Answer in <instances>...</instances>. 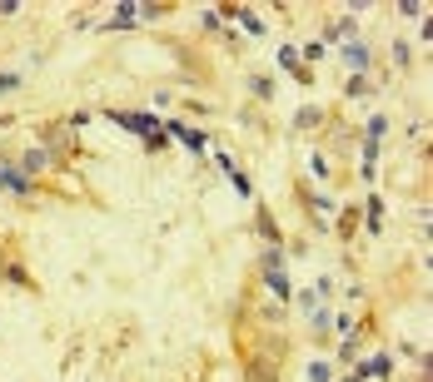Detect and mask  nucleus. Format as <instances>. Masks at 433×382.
Masks as SVG:
<instances>
[{"label":"nucleus","instance_id":"f257e3e1","mask_svg":"<svg viewBox=\"0 0 433 382\" xmlns=\"http://www.w3.org/2000/svg\"><path fill=\"white\" fill-rule=\"evenodd\" d=\"M164 134H170V139H179L190 154H204V150H210V134H204V130H195V124H179V119H170V124H164Z\"/></svg>","mask_w":433,"mask_h":382},{"label":"nucleus","instance_id":"f03ea898","mask_svg":"<svg viewBox=\"0 0 433 382\" xmlns=\"http://www.w3.org/2000/svg\"><path fill=\"white\" fill-rule=\"evenodd\" d=\"M0 189H10V194L30 199V194H35V179H25V174L15 169V159H5V164H0Z\"/></svg>","mask_w":433,"mask_h":382},{"label":"nucleus","instance_id":"7ed1b4c3","mask_svg":"<svg viewBox=\"0 0 433 382\" xmlns=\"http://www.w3.org/2000/svg\"><path fill=\"white\" fill-rule=\"evenodd\" d=\"M50 164H55V159H50V150H45V144H30V150L20 154V159H15V169H20V174H25V179H35L40 169H50Z\"/></svg>","mask_w":433,"mask_h":382},{"label":"nucleus","instance_id":"20e7f679","mask_svg":"<svg viewBox=\"0 0 433 382\" xmlns=\"http://www.w3.org/2000/svg\"><path fill=\"white\" fill-rule=\"evenodd\" d=\"M388 372H394V353H374L368 363H359V368H354V377H359V382H368V377H388Z\"/></svg>","mask_w":433,"mask_h":382},{"label":"nucleus","instance_id":"39448f33","mask_svg":"<svg viewBox=\"0 0 433 382\" xmlns=\"http://www.w3.org/2000/svg\"><path fill=\"white\" fill-rule=\"evenodd\" d=\"M100 30H135L140 25V5H115V15L110 20H95Z\"/></svg>","mask_w":433,"mask_h":382},{"label":"nucleus","instance_id":"423d86ee","mask_svg":"<svg viewBox=\"0 0 433 382\" xmlns=\"http://www.w3.org/2000/svg\"><path fill=\"white\" fill-rule=\"evenodd\" d=\"M75 144V130L70 124H55V130H45V150H50V159L60 164V150H70Z\"/></svg>","mask_w":433,"mask_h":382},{"label":"nucleus","instance_id":"0eeeda50","mask_svg":"<svg viewBox=\"0 0 433 382\" xmlns=\"http://www.w3.org/2000/svg\"><path fill=\"white\" fill-rule=\"evenodd\" d=\"M354 35H359V20L354 15H339V20H329V25H324V40H348V45H354Z\"/></svg>","mask_w":433,"mask_h":382},{"label":"nucleus","instance_id":"6e6552de","mask_svg":"<svg viewBox=\"0 0 433 382\" xmlns=\"http://www.w3.org/2000/svg\"><path fill=\"white\" fill-rule=\"evenodd\" d=\"M219 15H224V20H230V15L244 20V30H249V35H269V20H259V10H234V5H230V10H219Z\"/></svg>","mask_w":433,"mask_h":382},{"label":"nucleus","instance_id":"1a4fd4ad","mask_svg":"<svg viewBox=\"0 0 433 382\" xmlns=\"http://www.w3.org/2000/svg\"><path fill=\"white\" fill-rule=\"evenodd\" d=\"M339 60H344V65L354 70V75H364L368 65H374V55H368L364 45H344V50H339Z\"/></svg>","mask_w":433,"mask_h":382},{"label":"nucleus","instance_id":"9d476101","mask_svg":"<svg viewBox=\"0 0 433 382\" xmlns=\"http://www.w3.org/2000/svg\"><path fill=\"white\" fill-rule=\"evenodd\" d=\"M279 70H289V75L309 80V75H304V65H299V50H294V45H284V50H279Z\"/></svg>","mask_w":433,"mask_h":382},{"label":"nucleus","instance_id":"9b49d317","mask_svg":"<svg viewBox=\"0 0 433 382\" xmlns=\"http://www.w3.org/2000/svg\"><path fill=\"white\" fill-rule=\"evenodd\" d=\"M264 288H269L274 298H294V288H289V278H284V273H264Z\"/></svg>","mask_w":433,"mask_h":382},{"label":"nucleus","instance_id":"f8f14e48","mask_svg":"<svg viewBox=\"0 0 433 382\" xmlns=\"http://www.w3.org/2000/svg\"><path fill=\"white\" fill-rule=\"evenodd\" d=\"M249 95L269 104V99H274V80H269V75H254V80H249Z\"/></svg>","mask_w":433,"mask_h":382},{"label":"nucleus","instance_id":"ddd939ff","mask_svg":"<svg viewBox=\"0 0 433 382\" xmlns=\"http://www.w3.org/2000/svg\"><path fill=\"white\" fill-rule=\"evenodd\" d=\"M259 268H264V273H284V248H264Z\"/></svg>","mask_w":433,"mask_h":382},{"label":"nucleus","instance_id":"4468645a","mask_svg":"<svg viewBox=\"0 0 433 382\" xmlns=\"http://www.w3.org/2000/svg\"><path fill=\"white\" fill-rule=\"evenodd\" d=\"M319 119H324V110H314V104H309V110H299V115H294V130H314Z\"/></svg>","mask_w":433,"mask_h":382},{"label":"nucleus","instance_id":"2eb2a0df","mask_svg":"<svg viewBox=\"0 0 433 382\" xmlns=\"http://www.w3.org/2000/svg\"><path fill=\"white\" fill-rule=\"evenodd\" d=\"M259 239H269V248H279V224L269 214H259Z\"/></svg>","mask_w":433,"mask_h":382},{"label":"nucleus","instance_id":"dca6fc26","mask_svg":"<svg viewBox=\"0 0 433 382\" xmlns=\"http://www.w3.org/2000/svg\"><path fill=\"white\" fill-rule=\"evenodd\" d=\"M230 184H234V194H239V199H254V184H249V174H239V169H234V174H230Z\"/></svg>","mask_w":433,"mask_h":382},{"label":"nucleus","instance_id":"f3484780","mask_svg":"<svg viewBox=\"0 0 433 382\" xmlns=\"http://www.w3.org/2000/svg\"><path fill=\"white\" fill-rule=\"evenodd\" d=\"M334 328H339V337H354V333H359V318H354V313H339Z\"/></svg>","mask_w":433,"mask_h":382},{"label":"nucleus","instance_id":"a211bd4d","mask_svg":"<svg viewBox=\"0 0 433 382\" xmlns=\"http://www.w3.org/2000/svg\"><path fill=\"white\" fill-rule=\"evenodd\" d=\"M344 95H348V99H359V95H368V80H364V75H354V80L344 84Z\"/></svg>","mask_w":433,"mask_h":382},{"label":"nucleus","instance_id":"6ab92c4d","mask_svg":"<svg viewBox=\"0 0 433 382\" xmlns=\"http://www.w3.org/2000/svg\"><path fill=\"white\" fill-rule=\"evenodd\" d=\"M164 144H170V134H164V130H155V134H144V150H150V154H159Z\"/></svg>","mask_w":433,"mask_h":382},{"label":"nucleus","instance_id":"aec40b11","mask_svg":"<svg viewBox=\"0 0 433 382\" xmlns=\"http://www.w3.org/2000/svg\"><path fill=\"white\" fill-rule=\"evenodd\" d=\"M309 382H334V368H329V363H314V368H309Z\"/></svg>","mask_w":433,"mask_h":382},{"label":"nucleus","instance_id":"412c9836","mask_svg":"<svg viewBox=\"0 0 433 382\" xmlns=\"http://www.w3.org/2000/svg\"><path fill=\"white\" fill-rule=\"evenodd\" d=\"M199 25H204V30H224V15H219V10H204Z\"/></svg>","mask_w":433,"mask_h":382},{"label":"nucleus","instance_id":"4be33fe9","mask_svg":"<svg viewBox=\"0 0 433 382\" xmlns=\"http://www.w3.org/2000/svg\"><path fill=\"white\" fill-rule=\"evenodd\" d=\"M10 90H20V75H10V70H0V95H10Z\"/></svg>","mask_w":433,"mask_h":382},{"label":"nucleus","instance_id":"5701e85b","mask_svg":"<svg viewBox=\"0 0 433 382\" xmlns=\"http://www.w3.org/2000/svg\"><path fill=\"white\" fill-rule=\"evenodd\" d=\"M379 134H388V119H384V115L368 119V139H379Z\"/></svg>","mask_w":433,"mask_h":382},{"label":"nucleus","instance_id":"b1692460","mask_svg":"<svg viewBox=\"0 0 433 382\" xmlns=\"http://www.w3.org/2000/svg\"><path fill=\"white\" fill-rule=\"evenodd\" d=\"M214 164L224 169V174H234V154H230V150H214Z\"/></svg>","mask_w":433,"mask_h":382},{"label":"nucleus","instance_id":"393cba45","mask_svg":"<svg viewBox=\"0 0 433 382\" xmlns=\"http://www.w3.org/2000/svg\"><path fill=\"white\" fill-rule=\"evenodd\" d=\"M354 219H359L354 208H344V219H339V233H344V239H348V233H354Z\"/></svg>","mask_w":433,"mask_h":382},{"label":"nucleus","instance_id":"a878e982","mask_svg":"<svg viewBox=\"0 0 433 382\" xmlns=\"http://www.w3.org/2000/svg\"><path fill=\"white\" fill-rule=\"evenodd\" d=\"M164 15V5H140V20H144V25H150V20H159Z\"/></svg>","mask_w":433,"mask_h":382}]
</instances>
